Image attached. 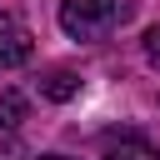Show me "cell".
<instances>
[{"instance_id": "5b68a950", "label": "cell", "mask_w": 160, "mask_h": 160, "mask_svg": "<svg viewBox=\"0 0 160 160\" xmlns=\"http://www.w3.org/2000/svg\"><path fill=\"white\" fill-rule=\"evenodd\" d=\"M20 120H25V95L20 90H5L0 95V130H15Z\"/></svg>"}, {"instance_id": "277c9868", "label": "cell", "mask_w": 160, "mask_h": 160, "mask_svg": "<svg viewBox=\"0 0 160 160\" xmlns=\"http://www.w3.org/2000/svg\"><path fill=\"white\" fill-rule=\"evenodd\" d=\"M40 95L55 100V105H65V100L80 95V75H70V70H50V75L40 80Z\"/></svg>"}, {"instance_id": "7a4b0ae2", "label": "cell", "mask_w": 160, "mask_h": 160, "mask_svg": "<svg viewBox=\"0 0 160 160\" xmlns=\"http://www.w3.org/2000/svg\"><path fill=\"white\" fill-rule=\"evenodd\" d=\"M30 50H35L30 30H20V25H5V30H0V70L25 65V60H30Z\"/></svg>"}, {"instance_id": "6da1fadb", "label": "cell", "mask_w": 160, "mask_h": 160, "mask_svg": "<svg viewBox=\"0 0 160 160\" xmlns=\"http://www.w3.org/2000/svg\"><path fill=\"white\" fill-rule=\"evenodd\" d=\"M135 15V0H60V30L80 45L105 40Z\"/></svg>"}, {"instance_id": "52a82bcc", "label": "cell", "mask_w": 160, "mask_h": 160, "mask_svg": "<svg viewBox=\"0 0 160 160\" xmlns=\"http://www.w3.org/2000/svg\"><path fill=\"white\" fill-rule=\"evenodd\" d=\"M0 160H25V150H20V140H5V145H0Z\"/></svg>"}, {"instance_id": "ba28073f", "label": "cell", "mask_w": 160, "mask_h": 160, "mask_svg": "<svg viewBox=\"0 0 160 160\" xmlns=\"http://www.w3.org/2000/svg\"><path fill=\"white\" fill-rule=\"evenodd\" d=\"M35 160H70V155H35Z\"/></svg>"}, {"instance_id": "8992f818", "label": "cell", "mask_w": 160, "mask_h": 160, "mask_svg": "<svg viewBox=\"0 0 160 160\" xmlns=\"http://www.w3.org/2000/svg\"><path fill=\"white\" fill-rule=\"evenodd\" d=\"M145 55H150V65H160V25L145 30Z\"/></svg>"}, {"instance_id": "3957f363", "label": "cell", "mask_w": 160, "mask_h": 160, "mask_svg": "<svg viewBox=\"0 0 160 160\" xmlns=\"http://www.w3.org/2000/svg\"><path fill=\"white\" fill-rule=\"evenodd\" d=\"M105 160H160V150L140 135H105Z\"/></svg>"}]
</instances>
